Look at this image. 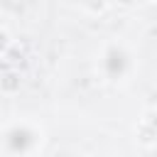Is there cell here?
<instances>
[{"mask_svg": "<svg viewBox=\"0 0 157 157\" xmlns=\"http://www.w3.org/2000/svg\"><path fill=\"white\" fill-rule=\"evenodd\" d=\"M7 47H10V37H7L5 29H0V52H5Z\"/></svg>", "mask_w": 157, "mask_h": 157, "instance_id": "3", "label": "cell"}, {"mask_svg": "<svg viewBox=\"0 0 157 157\" xmlns=\"http://www.w3.org/2000/svg\"><path fill=\"white\" fill-rule=\"evenodd\" d=\"M103 64H105L110 78L123 76V71H125V66H128V54H125L120 47L113 44V47H108V52H105V56H103Z\"/></svg>", "mask_w": 157, "mask_h": 157, "instance_id": "1", "label": "cell"}, {"mask_svg": "<svg viewBox=\"0 0 157 157\" xmlns=\"http://www.w3.org/2000/svg\"><path fill=\"white\" fill-rule=\"evenodd\" d=\"M83 5H86L91 12H101V10H105L108 0H83Z\"/></svg>", "mask_w": 157, "mask_h": 157, "instance_id": "2", "label": "cell"}]
</instances>
